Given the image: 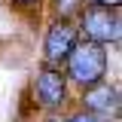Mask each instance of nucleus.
Returning <instances> with one entry per match:
<instances>
[{"label":"nucleus","instance_id":"1","mask_svg":"<svg viewBox=\"0 0 122 122\" xmlns=\"http://www.w3.org/2000/svg\"><path fill=\"white\" fill-rule=\"evenodd\" d=\"M67 64V82H73L79 89L86 92L92 86H98V82H104L107 76V49L98 43H89V40H82V43H76V49L70 52V58L64 61Z\"/></svg>","mask_w":122,"mask_h":122},{"label":"nucleus","instance_id":"2","mask_svg":"<svg viewBox=\"0 0 122 122\" xmlns=\"http://www.w3.org/2000/svg\"><path fill=\"white\" fill-rule=\"evenodd\" d=\"M79 34L89 43L107 46L119 43V9H107V6H86L79 12Z\"/></svg>","mask_w":122,"mask_h":122},{"label":"nucleus","instance_id":"3","mask_svg":"<svg viewBox=\"0 0 122 122\" xmlns=\"http://www.w3.org/2000/svg\"><path fill=\"white\" fill-rule=\"evenodd\" d=\"M79 43V30L73 21H52L43 40V61L46 67H58L70 58V52Z\"/></svg>","mask_w":122,"mask_h":122},{"label":"nucleus","instance_id":"4","mask_svg":"<svg viewBox=\"0 0 122 122\" xmlns=\"http://www.w3.org/2000/svg\"><path fill=\"white\" fill-rule=\"evenodd\" d=\"M34 95L43 110L49 113H58L61 107L67 104V76L58 67H43L37 70V79H34Z\"/></svg>","mask_w":122,"mask_h":122},{"label":"nucleus","instance_id":"5","mask_svg":"<svg viewBox=\"0 0 122 122\" xmlns=\"http://www.w3.org/2000/svg\"><path fill=\"white\" fill-rule=\"evenodd\" d=\"M79 110H89V113L104 116V119L116 116V113H119V89H116L113 82H107V79L98 82V86H92V89H86Z\"/></svg>","mask_w":122,"mask_h":122},{"label":"nucleus","instance_id":"6","mask_svg":"<svg viewBox=\"0 0 122 122\" xmlns=\"http://www.w3.org/2000/svg\"><path fill=\"white\" fill-rule=\"evenodd\" d=\"M86 9V0H52V15L55 21H73Z\"/></svg>","mask_w":122,"mask_h":122},{"label":"nucleus","instance_id":"7","mask_svg":"<svg viewBox=\"0 0 122 122\" xmlns=\"http://www.w3.org/2000/svg\"><path fill=\"white\" fill-rule=\"evenodd\" d=\"M64 122H110V119L95 116V113H89V110H73L70 116H64Z\"/></svg>","mask_w":122,"mask_h":122},{"label":"nucleus","instance_id":"8","mask_svg":"<svg viewBox=\"0 0 122 122\" xmlns=\"http://www.w3.org/2000/svg\"><path fill=\"white\" fill-rule=\"evenodd\" d=\"M89 6H107V9H119V0H86Z\"/></svg>","mask_w":122,"mask_h":122},{"label":"nucleus","instance_id":"9","mask_svg":"<svg viewBox=\"0 0 122 122\" xmlns=\"http://www.w3.org/2000/svg\"><path fill=\"white\" fill-rule=\"evenodd\" d=\"M46 122H64V116H52V119H46Z\"/></svg>","mask_w":122,"mask_h":122},{"label":"nucleus","instance_id":"10","mask_svg":"<svg viewBox=\"0 0 122 122\" xmlns=\"http://www.w3.org/2000/svg\"><path fill=\"white\" fill-rule=\"evenodd\" d=\"M18 3H25V6H30V3H37V0H18Z\"/></svg>","mask_w":122,"mask_h":122}]
</instances>
